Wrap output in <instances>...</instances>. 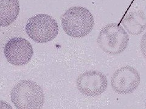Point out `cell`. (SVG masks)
I'll return each mask as SVG.
<instances>
[{"instance_id":"8992f818","label":"cell","mask_w":146,"mask_h":109,"mask_svg":"<svg viewBox=\"0 0 146 109\" xmlns=\"http://www.w3.org/2000/svg\"><path fill=\"white\" fill-rule=\"evenodd\" d=\"M140 80L138 71L133 67L127 66L114 72L111 79V86L118 94H130L138 88Z\"/></svg>"},{"instance_id":"ba28073f","label":"cell","mask_w":146,"mask_h":109,"mask_svg":"<svg viewBox=\"0 0 146 109\" xmlns=\"http://www.w3.org/2000/svg\"><path fill=\"white\" fill-rule=\"evenodd\" d=\"M122 22L127 32L131 35H138L146 28V17L142 10L128 12Z\"/></svg>"},{"instance_id":"277c9868","label":"cell","mask_w":146,"mask_h":109,"mask_svg":"<svg viewBox=\"0 0 146 109\" xmlns=\"http://www.w3.org/2000/svg\"><path fill=\"white\" fill-rule=\"evenodd\" d=\"M29 37L38 43L51 41L58 33L57 21L47 14H37L30 18L26 26Z\"/></svg>"},{"instance_id":"6da1fadb","label":"cell","mask_w":146,"mask_h":109,"mask_svg":"<svg viewBox=\"0 0 146 109\" xmlns=\"http://www.w3.org/2000/svg\"><path fill=\"white\" fill-rule=\"evenodd\" d=\"M63 30L72 38H82L93 30L94 16L87 9L81 6L72 7L61 18Z\"/></svg>"},{"instance_id":"30bf717a","label":"cell","mask_w":146,"mask_h":109,"mask_svg":"<svg viewBox=\"0 0 146 109\" xmlns=\"http://www.w3.org/2000/svg\"><path fill=\"white\" fill-rule=\"evenodd\" d=\"M141 51L144 57L146 59V32L143 36L140 44Z\"/></svg>"},{"instance_id":"7a4b0ae2","label":"cell","mask_w":146,"mask_h":109,"mask_svg":"<svg viewBox=\"0 0 146 109\" xmlns=\"http://www.w3.org/2000/svg\"><path fill=\"white\" fill-rule=\"evenodd\" d=\"M11 100L17 109H41L44 105V93L35 82L22 80L12 89Z\"/></svg>"},{"instance_id":"52a82bcc","label":"cell","mask_w":146,"mask_h":109,"mask_svg":"<svg viewBox=\"0 0 146 109\" xmlns=\"http://www.w3.org/2000/svg\"><path fill=\"white\" fill-rule=\"evenodd\" d=\"M76 85L79 92L86 97H94L103 93L108 86L106 76L97 70L82 73L77 78Z\"/></svg>"},{"instance_id":"8fae6325","label":"cell","mask_w":146,"mask_h":109,"mask_svg":"<svg viewBox=\"0 0 146 109\" xmlns=\"http://www.w3.org/2000/svg\"><path fill=\"white\" fill-rule=\"evenodd\" d=\"M0 109H13V108L7 102L0 101Z\"/></svg>"},{"instance_id":"9c48e42d","label":"cell","mask_w":146,"mask_h":109,"mask_svg":"<svg viewBox=\"0 0 146 109\" xmlns=\"http://www.w3.org/2000/svg\"><path fill=\"white\" fill-rule=\"evenodd\" d=\"M18 0H0V27L10 26L20 13Z\"/></svg>"},{"instance_id":"7c38bea8","label":"cell","mask_w":146,"mask_h":109,"mask_svg":"<svg viewBox=\"0 0 146 109\" xmlns=\"http://www.w3.org/2000/svg\"><path fill=\"white\" fill-rule=\"evenodd\" d=\"M145 107H146V103H145Z\"/></svg>"},{"instance_id":"5b68a950","label":"cell","mask_w":146,"mask_h":109,"mask_svg":"<svg viewBox=\"0 0 146 109\" xmlns=\"http://www.w3.org/2000/svg\"><path fill=\"white\" fill-rule=\"evenodd\" d=\"M6 60L13 66L27 64L33 58L34 51L31 43L25 38L15 37L8 41L4 49Z\"/></svg>"},{"instance_id":"3957f363","label":"cell","mask_w":146,"mask_h":109,"mask_svg":"<svg viewBox=\"0 0 146 109\" xmlns=\"http://www.w3.org/2000/svg\"><path fill=\"white\" fill-rule=\"evenodd\" d=\"M97 42L105 53L117 55L125 51L129 43L126 30L117 23L106 25L100 31Z\"/></svg>"}]
</instances>
